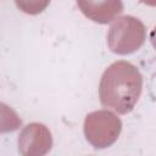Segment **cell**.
<instances>
[{"mask_svg":"<svg viewBox=\"0 0 156 156\" xmlns=\"http://www.w3.org/2000/svg\"><path fill=\"white\" fill-rule=\"evenodd\" d=\"M143 90V77L138 68L127 61H116L101 76L99 98L104 107L121 115L129 113Z\"/></svg>","mask_w":156,"mask_h":156,"instance_id":"cell-1","label":"cell"},{"mask_svg":"<svg viewBox=\"0 0 156 156\" xmlns=\"http://www.w3.org/2000/svg\"><path fill=\"white\" fill-rule=\"evenodd\" d=\"M145 41V27L133 16L117 18L107 33L110 50L118 55H127L138 50Z\"/></svg>","mask_w":156,"mask_h":156,"instance_id":"cell-2","label":"cell"},{"mask_svg":"<svg viewBox=\"0 0 156 156\" xmlns=\"http://www.w3.org/2000/svg\"><path fill=\"white\" fill-rule=\"evenodd\" d=\"M121 121L108 111H96L87 116L84 133L87 139L96 147L111 145L121 132Z\"/></svg>","mask_w":156,"mask_h":156,"instance_id":"cell-3","label":"cell"},{"mask_svg":"<svg viewBox=\"0 0 156 156\" xmlns=\"http://www.w3.org/2000/svg\"><path fill=\"white\" fill-rule=\"evenodd\" d=\"M79 10L94 22L108 23L122 11V0H77Z\"/></svg>","mask_w":156,"mask_h":156,"instance_id":"cell-4","label":"cell"},{"mask_svg":"<svg viewBox=\"0 0 156 156\" xmlns=\"http://www.w3.org/2000/svg\"><path fill=\"white\" fill-rule=\"evenodd\" d=\"M16 5L26 13L37 15L40 13L49 5L50 0H15Z\"/></svg>","mask_w":156,"mask_h":156,"instance_id":"cell-5","label":"cell"},{"mask_svg":"<svg viewBox=\"0 0 156 156\" xmlns=\"http://www.w3.org/2000/svg\"><path fill=\"white\" fill-rule=\"evenodd\" d=\"M150 40H151L152 46L156 49V26H155V27H154V29L150 32Z\"/></svg>","mask_w":156,"mask_h":156,"instance_id":"cell-6","label":"cell"},{"mask_svg":"<svg viewBox=\"0 0 156 156\" xmlns=\"http://www.w3.org/2000/svg\"><path fill=\"white\" fill-rule=\"evenodd\" d=\"M141 1L149 6H156V0H141Z\"/></svg>","mask_w":156,"mask_h":156,"instance_id":"cell-7","label":"cell"}]
</instances>
